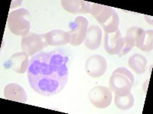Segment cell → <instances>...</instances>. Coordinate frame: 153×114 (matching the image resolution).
<instances>
[{
  "mask_svg": "<svg viewBox=\"0 0 153 114\" xmlns=\"http://www.w3.org/2000/svg\"><path fill=\"white\" fill-rule=\"evenodd\" d=\"M69 56L64 50L42 52L31 57L28 69L31 88L42 96L57 94L69 78Z\"/></svg>",
  "mask_w": 153,
  "mask_h": 114,
  "instance_id": "1",
  "label": "cell"
},
{
  "mask_svg": "<svg viewBox=\"0 0 153 114\" xmlns=\"http://www.w3.org/2000/svg\"><path fill=\"white\" fill-rule=\"evenodd\" d=\"M133 84V75L124 67L116 69L110 78V89L118 96H125L131 93Z\"/></svg>",
  "mask_w": 153,
  "mask_h": 114,
  "instance_id": "2",
  "label": "cell"
},
{
  "mask_svg": "<svg viewBox=\"0 0 153 114\" xmlns=\"http://www.w3.org/2000/svg\"><path fill=\"white\" fill-rule=\"evenodd\" d=\"M31 15L27 9H18L12 11L8 16V28L13 34L25 36L29 33L31 28Z\"/></svg>",
  "mask_w": 153,
  "mask_h": 114,
  "instance_id": "3",
  "label": "cell"
},
{
  "mask_svg": "<svg viewBox=\"0 0 153 114\" xmlns=\"http://www.w3.org/2000/svg\"><path fill=\"white\" fill-rule=\"evenodd\" d=\"M126 37L132 39L135 42V46L139 50L145 52H150L152 50V30L144 31L143 28L139 27L134 26L127 30Z\"/></svg>",
  "mask_w": 153,
  "mask_h": 114,
  "instance_id": "4",
  "label": "cell"
},
{
  "mask_svg": "<svg viewBox=\"0 0 153 114\" xmlns=\"http://www.w3.org/2000/svg\"><path fill=\"white\" fill-rule=\"evenodd\" d=\"M48 46L45 37V34H38L29 32L27 35L22 37L21 40V47L23 52L28 56H33Z\"/></svg>",
  "mask_w": 153,
  "mask_h": 114,
  "instance_id": "5",
  "label": "cell"
},
{
  "mask_svg": "<svg viewBox=\"0 0 153 114\" xmlns=\"http://www.w3.org/2000/svg\"><path fill=\"white\" fill-rule=\"evenodd\" d=\"M70 43L71 45H80L84 41L88 29V20L85 17L78 16L69 24Z\"/></svg>",
  "mask_w": 153,
  "mask_h": 114,
  "instance_id": "6",
  "label": "cell"
},
{
  "mask_svg": "<svg viewBox=\"0 0 153 114\" xmlns=\"http://www.w3.org/2000/svg\"><path fill=\"white\" fill-rule=\"evenodd\" d=\"M88 97L93 106L99 109H105L111 104L113 94L110 88L96 86L89 91Z\"/></svg>",
  "mask_w": 153,
  "mask_h": 114,
  "instance_id": "7",
  "label": "cell"
},
{
  "mask_svg": "<svg viewBox=\"0 0 153 114\" xmlns=\"http://www.w3.org/2000/svg\"><path fill=\"white\" fill-rule=\"evenodd\" d=\"M107 69V62L103 56L95 54L89 57L85 63V70L87 75L92 78L103 76Z\"/></svg>",
  "mask_w": 153,
  "mask_h": 114,
  "instance_id": "8",
  "label": "cell"
},
{
  "mask_svg": "<svg viewBox=\"0 0 153 114\" xmlns=\"http://www.w3.org/2000/svg\"><path fill=\"white\" fill-rule=\"evenodd\" d=\"M29 64L28 54L25 52H19L11 56L10 59L5 63V67L12 69L18 74H24L28 69Z\"/></svg>",
  "mask_w": 153,
  "mask_h": 114,
  "instance_id": "9",
  "label": "cell"
},
{
  "mask_svg": "<svg viewBox=\"0 0 153 114\" xmlns=\"http://www.w3.org/2000/svg\"><path fill=\"white\" fill-rule=\"evenodd\" d=\"M123 37L120 30H117L113 33H105L104 49L110 55H117L120 53L122 49Z\"/></svg>",
  "mask_w": 153,
  "mask_h": 114,
  "instance_id": "10",
  "label": "cell"
},
{
  "mask_svg": "<svg viewBox=\"0 0 153 114\" xmlns=\"http://www.w3.org/2000/svg\"><path fill=\"white\" fill-rule=\"evenodd\" d=\"M61 6L71 14L91 13V2L84 0H61Z\"/></svg>",
  "mask_w": 153,
  "mask_h": 114,
  "instance_id": "11",
  "label": "cell"
},
{
  "mask_svg": "<svg viewBox=\"0 0 153 114\" xmlns=\"http://www.w3.org/2000/svg\"><path fill=\"white\" fill-rule=\"evenodd\" d=\"M4 97L6 100L19 103H26L28 96L24 88L16 83L7 85L4 89Z\"/></svg>",
  "mask_w": 153,
  "mask_h": 114,
  "instance_id": "12",
  "label": "cell"
},
{
  "mask_svg": "<svg viewBox=\"0 0 153 114\" xmlns=\"http://www.w3.org/2000/svg\"><path fill=\"white\" fill-rule=\"evenodd\" d=\"M102 31L97 25H91L87 29V34L84 39V45L89 50H97L101 45Z\"/></svg>",
  "mask_w": 153,
  "mask_h": 114,
  "instance_id": "13",
  "label": "cell"
},
{
  "mask_svg": "<svg viewBox=\"0 0 153 114\" xmlns=\"http://www.w3.org/2000/svg\"><path fill=\"white\" fill-rule=\"evenodd\" d=\"M115 10L108 5H100L97 3L91 4V14L94 18L102 25L109 20L113 15Z\"/></svg>",
  "mask_w": 153,
  "mask_h": 114,
  "instance_id": "14",
  "label": "cell"
},
{
  "mask_svg": "<svg viewBox=\"0 0 153 114\" xmlns=\"http://www.w3.org/2000/svg\"><path fill=\"white\" fill-rule=\"evenodd\" d=\"M48 46H62L70 43V34L62 30H52L45 34Z\"/></svg>",
  "mask_w": 153,
  "mask_h": 114,
  "instance_id": "15",
  "label": "cell"
},
{
  "mask_svg": "<svg viewBox=\"0 0 153 114\" xmlns=\"http://www.w3.org/2000/svg\"><path fill=\"white\" fill-rule=\"evenodd\" d=\"M147 62L146 57L141 54L136 53L129 57L128 64L136 74L142 75L146 72Z\"/></svg>",
  "mask_w": 153,
  "mask_h": 114,
  "instance_id": "16",
  "label": "cell"
},
{
  "mask_svg": "<svg viewBox=\"0 0 153 114\" xmlns=\"http://www.w3.org/2000/svg\"><path fill=\"white\" fill-rule=\"evenodd\" d=\"M135 99L131 93L125 96H118L115 94L114 103L117 108L123 110H126L132 108L134 105Z\"/></svg>",
  "mask_w": 153,
  "mask_h": 114,
  "instance_id": "17",
  "label": "cell"
},
{
  "mask_svg": "<svg viewBox=\"0 0 153 114\" xmlns=\"http://www.w3.org/2000/svg\"><path fill=\"white\" fill-rule=\"evenodd\" d=\"M123 43L122 49L120 50V53L118 54L119 57H122L126 55L127 53H129L130 50L135 47V42L132 39H130L127 37H123Z\"/></svg>",
  "mask_w": 153,
  "mask_h": 114,
  "instance_id": "18",
  "label": "cell"
}]
</instances>
